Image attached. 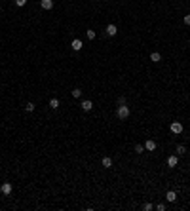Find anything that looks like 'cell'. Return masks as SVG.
Instances as JSON below:
<instances>
[{"label":"cell","mask_w":190,"mask_h":211,"mask_svg":"<svg viewBox=\"0 0 190 211\" xmlns=\"http://www.w3.org/2000/svg\"><path fill=\"white\" fill-rule=\"evenodd\" d=\"M129 114H131V110H129V107H127V105H120V107H118L116 116L120 120H127V118H129Z\"/></svg>","instance_id":"6da1fadb"},{"label":"cell","mask_w":190,"mask_h":211,"mask_svg":"<svg viewBox=\"0 0 190 211\" xmlns=\"http://www.w3.org/2000/svg\"><path fill=\"white\" fill-rule=\"evenodd\" d=\"M12 190H14L12 183H2V184H0V192L4 194V196H10V194H12Z\"/></svg>","instance_id":"7a4b0ae2"},{"label":"cell","mask_w":190,"mask_h":211,"mask_svg":"<svg viewBox=\"0 0 190 211\" xmlns=\"http://www.w3.org/2000/svg\"><path fill=\"white\" fill-rule=\"evenodd\" d=\"M169 129H171V133H175V135H179V133H182V124H181V122H171V126H169Z\"/></svg>","instance_id":"3957f363"},{"label":"cell","mask_w":190,"mask_h":211,"mask_svg":"<svg viewBox=\"0 0 190 211\" xmlns=\"http://www.w3.org/2000/svg\"><path fill=\"white\" fill-rule=\"evenodd\" d=\"M82 46H84V44H82L80 38H74V40L70 42V48H72L74 51H80V50H82Z\"/></svg>","instance_id":"277c9868"},{"label":"cell","mask_w":190,"mask_h":211,"mask_svg":"<svg viewBox=\"0 0 190 211\" xmlns=\"http://www.w3.org/2000/svg\"><path fill=\"white\" fill-rule=\"evenodd\" d=\"M116 32H118V27L114 23L107 25V34H109V36H116Z\"/></svg>","instance_id":"5b68a950"},{"label":"cell","mask_w":190,"mask_h":211,"mask_svg":"<svg viewBox=\"0 0 190 211\" xmlns=\"http://www.w3.org/2000/svg\"><path fill=\"white\" fill-rule=\"evenodd\" d=\"M80 107H82V110H86V112H90V110L93 109V103H91L90 99H86V101H82V105H80Z\"/></svg>","instance_id":"8992f818"},{"label":"cell","mask_w":190,"mask_h":211,"mask_svg":"<svg viewBox=\"0 0 190 211\" xmlns=\"http://www.w3.org/2000/svg\"><path fill=\"white\" fill-rule=\"evenodd\" d=\"M40 6L42 10H51L53 8V0H40Z\"/></svg>","instance_id":"52a82bcc"},{"label":"cell","mask_w":190,"mask_h":211,"mask_svg":"<svg viewBox=\"0 0 190 211\" xmlns=\"http://www.w3.org/2000/svg\"><path fill=\"white\" fill-rule=\"evenodd\" d=\"M101 164H103V167L110 169V167H112V158H110V156H105L103 160H101Z\"/></svg>","instance_id":"ba28073f"},{"label":"cell","mask_w":190,"mask_h":211,"mask_svg":"<svg viewBox=\"0 0 190 211\" xmlns=\"http://www.w3.org/2000/svg\"><path fill=\"white\" fill-rule=\"evenodd\" d=\"M145 150H156V141H152V139H148V141L145 143Z\"/></svg>","instance_id":"9c48e42d"},{"label":"cell","mask_w":190,"mask_h":211,"mask_svg":"<svg viewBox=\"0 0 190 211\" xmlns=\"http://www.w3.org/2000/svg\"><path fill=\"white\" fill-rule=\"evenodd\" d=\"M165 200L173 203V202H175V200H177V192H175V190H169V192L165 194Z\"/></svg>","instance_id":"30bf717a"},{"label":"cell","mask_w":190,"mask_h":211,"mask_svg":"<svg viewBox=\"0 0 190 211\" xmlns=\"http://www.w3.org/2000/svg\"><path fill=\"white\" fill-rule=\"evenodd\" d=\"M177 164H179V158H177L175 154H173V156H169V158H167V165H169V167H175Z\"/></svg>","instance_id":"8fae6325"},{"label":"cell","mask_w":190,"mask_h":211,"mask_svg":"<svg viewBox=\"0 0 190 211\" xmlns=\"http://www.w3.org/2000/svg\"><path fill=\"white\" fill-rule=\"evenodd\" d=\"M150 61H154V63H158V61H162V55H160L158 51H152V53H150Z\"/></svg>","instance_id":"7c38bea8"},{"label":"cell","mask_w":190,"mask_h":211,"mask_svg":"<svg viewBox=\"0 0 190 211\" xmlns=\"http://www.w3.org/2000/svg\"><path fill=\"white\" fill-rule=\"evenodd\" d=\"M50 109H59V99L57 97H53V99H50Z\"/></svg>","instance_id":"4fadbf2b"},{"label":"cell","mask_w":190,"mask_h":211,"mask_svg":"<svg viewBox=\"0 0 190 211\" xmlns=\"http://www.w3.org/2000/svg\"><path fill=\"white\" fill-rule=\"evenodd\" d=\"M86 36H87V40H95V31L87 29V31H86Z\"/></svg>","instance_id":"5bb4252c"},{"label":"cell","mask_w":190,"mask_h":211,"mask_svg":"<svg viewBox=\"0 0 190 211\" xmlns=\"http://www.w3.org/2000/svg\"><path fill=\"white\" fill-rule=\"evenodd\" d=\"M70 93H72V97H74V99H78V97L82 95V92H80V87H74V89H72V92H70Z\"/></svg>","instance_id":"9a60e30c"},{"label":"cell","mask_w":190,"mask_h":211,"mask_svg":"<svg viewBox=\"0 0 190 211\" xmlns=\"http://www.w3.org/2000/svg\"><path fill=\"white\" fill-rule=\"evenodd\" d=\"M25 110H27V112H34V103H27V105H25Z\"/></svg>","instance_id":"2e32d148"},{"label":"cell","mask_w":190,"mask_h":211,"mask_svg":"<svg viewBox=\"0 0 190 211\" xmlns=\"http://www.w3.org/2000/svg\"><path fill=\"white\" fill-rule=\"evenodd\" d=\"M135 152H137V154L145 152V145H141V143H139V145H135Z\"/></svg>","instance_id":"e0dca14e"},{"label":"cell","mask_w":190,"mask_h":211,"mask_svg":"<svg viewBox=\"0 0 190 211\" xmlns=\"http://www.w3.org/2000/svg\"><path fill=\"white\" fill-rule=\"evenodd\" d=\"M185 152H186L185 145H179V147H177V154H185Z\"/></svg>","instance_id":"ac0fdd59"},{"label":"cell","mask_w":190,"mask_h":211,"mask_svg":"<svg viewBox=\"0 0 190 211\" xmlns=\"http://www.w3.org/2000/svg\"><path fill=\"white\" fill-rule=\"evenodd\" d=\"M152 209H154L152 203H143V211H152Z\"/></svg>","instance_id":"d6986e66"},{"label":"cell","mask_w":190,"mask_h":211,"mask_svg":"<svg viewBox=\"0 0 190 211\" xmlns=\"http://www.w3.org/2000/svg\"><path fill=\"white\" fill-rule=\"evenodd\" d=\"M25 4H27V0H15V6H17V8H23Z\"/></svg>","instance_id":"ffe728a7"},{"label":"cell","mask_w":190,"mask_h":211,"mask_svg":"<svg viewBox=\"0 0 190 211\" xmlns=\"http://www.w3.org/2000/svg\"><path fill=\"white\" fill-rule=\"evenodd\" d=\"M182 21H185L186 27H190V15H185V17H182Z\"/></svg>","instance_id":"44dd1931"},{"label":"cell","mask_w":190,"mask_h":211,"mask_svg":"<svg viewBox=\"0 0 190 211\" xmlns=\"http://www.w3.org/2000/svg\"><path fill=\"white\" fill-rule=\"evenodd\" d=\"M156 209L158 211H165V206H163V203H156Z\"/></svg>","instance_id":"7402d4cb"},{"label":"cell","mask_w":190,"mask_h":211,"mask_svg":"<svg viewBox=\"0 0 190 211\" xmlns=\"http://www.w3.org/2000/svg\"><path fill=\"white\" fill-rule=\"evenodd\" d=\"M118 105H126V97H118Z\"/></svg>","instance_id":"603a6c76"},{"label":"cell","mask_w":190,"mask_h":211,"mask_svg":"<svg viewBox=\"0 0 190 211\" xmlns=\"http://www.w3.org/2000/svg\"><path fill=\"white\" fill-rule=\"evenodd\" d=\"M0 10H2V8H0Z\"/></svg>","instance_id":"cb8c5ba5"}]
</instances>
